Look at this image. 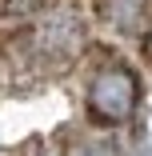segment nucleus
I'll use <instances>...</instances> for the list:
<instances>
[{
  "label": "nucleus",
  "mask_w": 152,
  "mask_h": 156,
  "mask_svg": "<svg viewBox=\"0 0 152 156\" xmlns=\"http://www.w3.org/2000/svg\"><path fill=\"white\" fill-rule=\"evenodd\" d=\"M136 100H140V80L120 60L100 64L96 76L88 80V116L96 124H124V120H132Z\"/></svg>",
  "instance_id": "f257e3e1"
},
{
  "label": "nucleus",
  "mask_w": 152,
  "mask_h": 156,
  "mask_svg": "<svg viewBox=\"0 0 152 156\" xmlns=\"http://www.w3.org/2000/svg\"><path fill=\"white\" fill-rule=\"evenodd\" d=\"M28 40H32V56L52 60L56 68H64L68 60L76 56L80 40H84V24H80L72 12H52L48 20H40V24L32 28Z\"/></svg>",
  "instance_id": "f03ea898"
},
{
  "label": "nucleus",
  "mask_w": 152,
  "mask_h": 156,
  "mask_svg": "<svg viewBox=\"0 0 152 156\" xmlns=\"http://www.w3.org/2000/svg\"><path fill=\"white\" fill-rule=\"evenodd\" d=\"M148 8H152V0H96L100 20H108L120 32H140L148 20Z\"/></svg>",
  "instance_id": "7ed1b4c3"
},
{
  "label": "nucleus",
  "mask_w": 152,
  "mask_h": 156,
  "mask_svg": "<svg viewBox=\"0 0 152 156\" xmlns=\"http://www.w3.org/2000/svg\"><path fill=\"white\" fill-rule=\"evenodd\" d=\"M60 156H116V152H112L108 144H100V140H84V136H80V140L68 144V152H60Z\"/></svg>",
  "instance_id": "20e7f679"
},
{
  "label": "nucleus",
  "mask_w": 152,
  "mask_h": 156,
  "mask_svg": "<svg viewBox=\"0 0 152 156\" xmlns=\"http://www.w3.org/2000/svg\"><path fill=\"white\" fill-rule=\"evenodd\" d=\"M24 156H60V152H56L52 144H32V148H28Z\"/></svg>",
  "instance_id": "39448f33"
},
{
  "label": "nucleus",
  "mask_w": 152,
  "mask_h": 156,
  "mask_svg": "<svg viewBox=\"0 0 152 156\" xmlns=\"http://www.w3.org/2000/svg\"><path fill=\"white\" fill-rule=\"evenodd\" d=\"M144 48H148V56H152V16L144 20Z\"/></svg>",
  "instance_id": "423d86ee"
},
{
  "label": "nucleus",
  "mask_w": 152,
  "mask_h": 156,
  "mask_svg": "<svg viewBox=\"0 0 152 156\" xmlns=\"http://www.w3.org/2000/svg\"><path fill=\"white\" fill-rule=\"evenodd\" d=\"M20 4H24V0H20Z\"/></svg>",
  "instance_id": "0eeeda50"
}]
</instances>
